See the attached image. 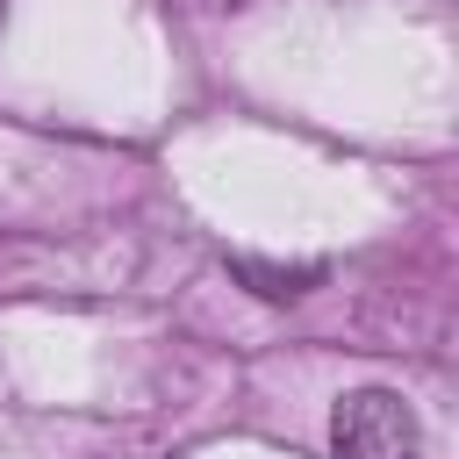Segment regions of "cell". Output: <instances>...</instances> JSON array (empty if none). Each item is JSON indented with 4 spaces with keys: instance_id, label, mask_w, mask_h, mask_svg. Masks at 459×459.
Returning a JSON list of instances; mask_svg holds the SVG:
<instances>
[{
    "instance_id": "cell-1",
    "label": "cell",
    "mask_w": 459,
    "mask_h": 459,
    "mask_svg": "<svg viewBox=\"0 0 459 459\" xmlns=\"http://www.w3.org/2000/svg\"><path fill=\"white\" fill-rule=\"evenodd\" d=\"M330 452L337 459H416L423 452L416 409L394 387H351L330 409Z\"/></svg>"
},
{
    "instance_id": "cell-2",
    "label": "cell",
    "mask_w": 459,
    "mask_h": 459,
    "mask_svg": "<svg viewBox=\"0 0 459 459\" xmlns=\"http://www.w3.org/2000/svg\"><path fill=\"white\" fill-rule=\"evenodd\" d=\"M237 273H244V280H258V294H265V301H287V294H301V287L316 280V265H287V273H280V265H258V258H237Z\"/></svg>"
},
{
    "instance_id": "cell-3",
    "label": "cell",
    "mask_w": 459,
    "mask_h": 459,
    "mask_svg": "<svg viewBox=\"0 0 459 459\" xmlns=\"http://www.w3.org/2000/svg\"><path fill=\"white\" fill-rule=\"evenodd\" d=\"M0 14H7V0H0Z\"/></svg>"
}]
</instances>
